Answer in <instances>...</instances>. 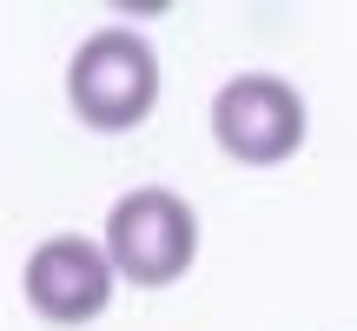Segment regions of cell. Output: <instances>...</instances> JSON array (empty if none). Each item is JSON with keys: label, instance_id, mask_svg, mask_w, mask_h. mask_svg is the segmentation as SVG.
Segmentation results:
<instances>
[{"label": "cell", "instance_id": "7a4b0ae2", "mask_svg": "<svg viewBox=\"0 0 357 331\" xmlns=\"http://www.w3.org/2000/svg\"><path fill=\"white\" fill-rule=\"evenodd\" d=\"M192 252H199V219L166 186L126 192L106 219V258L132 285H178L192 272Z\"/></svg>", "mask_w": 357, "mask_h": 331}, {"label": "cell", "instance_id": "277c9868", "mask_svg": "<svg viewBox=\"0 0 357 331\" xmlns=\"http://www.w3.org/2000/svg\"><path fill=\"white\" fill-rule=\"evenodd\" d=\"M26 305L60 331L93 325L113 305V258H106V245L73 239V232L33 245V258H26Z\"/></svg>", "mask_w": 357, "mask_h": 331}, {"label": "cell", "instance_id": "3957f363", "mask_svg": "<svg viewBox=\"0 0 357 331\" xmlns=\"http://www.w3.org/2000/svg\"><path fill=\"white\" fill-rule=\"evenodd\" d=\"M212 133H218V146L231 159L278 166V159H291L305 146V100H298V87H284L271 73H245L231 87H218Z\"/></svg>", "mask_w": 357, "mask_h": 331}, {"label": "cell", "instance_id": "6da1fadb", "mask_svg": "<svg viewBox=\"0 0 357 331\" xmlns=\"http://www.w3.org/2000/svg\"><path fill=\"white\" fill-rule=\"evenodd\" d=\"M66 100L93 133H126L159 106V53L126 27H100L66 66Z\"/></svg>", "mask_w": 357, "mask_h": 331}]
</instances>
